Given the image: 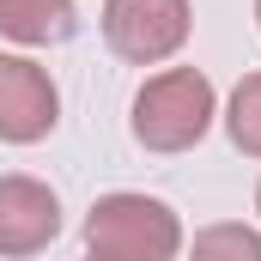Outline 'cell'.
<instances>
[{
  "mask_svg": "<svg viewBox=\"0 0 261 261\" xmlns=\"http://www.w3.org/2000/svg\"><path fill=\"white\" fill-rule=\"evenodd\" d=\"M79 31L73 0H0V37L24 49H55Z\"/></svg>",
  "mask_w": 261,
  "mask_h": 261,
  "instance_id": "6",
  "label": "cell"
},
{
  "mask_svg": "<svg viewBox=\"0 0 261 261\" xmlns=\"http://www.w3.org/2000/svg\"><path fill=\"white\" fill-rule=\"evenodd\" d=\"M225 134L243 158H261V73H243L231 103H225Z\"/></svg>",
  "mask_w": 261,
  "mask_h": 261,
  "instance_id": "7",
  "label": "cell"
},
{
  "mask_svg": "<svg viewBox=\"0 0 261 261\" xmlns=\"http://www.w3.org/2000/svg\"><path fill=\"white\" fill-rule=\"evenodd\" d=\"M189 0H103V43L134 67H158L189 43Z\"/></svg>",
  "mask_w": 261,
  "mask_h": 261,
  "instance_id": "3",
  "label": "cell"
},
{
  "mask_svg": "<svg viewBox=\"0 0 261 261\" xmlns=\"http://www.w3.org/2000/svg\"><path fill=\"white\" fill-rule=\"evenodd\" d=\"M61 231V200L49 182L37 176H0V255L24 261L37 249H49Z\"/></svg>",
  "mask_w": 261,
  "mask_h": 261,
  "instance_id": "5",
  "label": "cell"
},
{
  "mask_svg": "<svg viewBox=\"0 0 261 261\" xmlns=\"http://www.w3.org/2000/svg\"><path fill=\"white\" fill-rule=\"evenodd\" d=\"M189 261H261V231H249V225H206V231H195V249H189Z\"/></svg>",
  "mask_w": 261,
  "mask_h": 261,
  "instance_id": "8",
  "label": "cell"
},
{
  "mask_svg": "<svg viewBox=\"0 0 261 261\" xmlns=\"http://www.w3.org/2000/svg\"><path fill=\"white\" fill-rule=\"evenodd\" d=\"M85 255L97 261H176L182 255V219L152 195H116L91 200L85 213Z\"/></svg>",
  "mask_w": 261,
  "mask_h": 261,
  "instance_id": "2",
  "label": "cell"
},
{
  "mask_svg": "<svg viewBox=\"0 0 261 261\" xmlns=\"http://www.w3.org/2000/svg\"><path fill=\"white\" fill-rule=\"evenodd\" d=\"M61 122V91L49 79V67L31 55H6L0 49V140L6 146H37Z\"/></svg>",
  "mask_w": 261,
  "mask_h": 261,
  "instance_id": "4",
  "label": "cell"
},
{
  "mask_svg": "<svg viewBox=\"0 0 261 261\" xmlns=\"http://www.w3.org/2000/svg\"><path fill=\"white\" fill-rule=\"evenodd\" d=\"M255 24H261V0H255Z\"/></svg>",
  "mask_w": 261,
  "mask_h": 261,
  "instance_id": "10",
  "label": "cell"
},
{
  "mask_svg": "<svg viewBox=\"0 0 261 261\" xmlns=\"http://www.w3.org/2000/svg\"><path fill=\"white\" fill-rule=\"evenodd\" d=\"M213 116H219L213 79H206L200 67H164V73H152V79L134 91L128 128H134V140H140L146 152H189V146L206 140Z\"/></svg>",
  "mask_w": 261,
  "mask_h": 261,
  "instance_id": "1",
  "label": "cell"
},
{
  "mask_svg": "<svg viewBox=\"0 0 261 261\" xmlns=\"http://www.w3.org/2000/svg\"><path fill=\"white\" fill-rule=\"evenodd\" d=\"M255 213H261V182H255Z\"/></svg>",
  "mask_w": 261,
  "mask_h": 261,
  "instance_id": "9",
  "label": "cell"
},
{
  "mask_svg": "<svg viewBox=\"0 0 261 261\" xmlns=\"http://www.w3.org/2000/svg\"><path fill=\"white\" fill-rule=\"evenodd\" d=\"M85 261H97V255H85Z\"/></svg>",
  "mask_w": 261,
  "mask_h": 261,
  "instance_id": "11",
  "label": "cell"
}]
</instances>
